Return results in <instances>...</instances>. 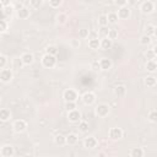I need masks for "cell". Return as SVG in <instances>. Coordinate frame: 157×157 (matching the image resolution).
Listing matches in <instances>:
<instances>
[{
  "instance_id": "cell-1",
  "label": "cell",
  "mask_w": 157,
  "mask_h": 157,
  "mask_svg": "<svg viewBox=\"0 0 157 157\" xmlns=\"http://www.w3.org/2000/svg\"><path fill=\"white\" fill-rule=\"evenodd\" d=\"M42 64L44 67H48V69H52L55 66L56 64V58L53 56V55H49V54H44L43 58H42Z\"/></svg>"
},
{
  "instance_id": "cell-2",
  "label": "cell",
  "mask_w": 157,
  "mask_h": 157,
  "mask_svg": "<svg viewBox=\"0 0 157 157\" xmlns=\"http://www.w3.org/2000/svg\"><path fill=\"white\" fill-rule=\"evenodd\" d=\"M109 110H110V107L108 104H105V103H101V104H98L96 107V114L98 117H101V118L107 117L109 114Z\"/></svg>"
},
{
  "instance_id": "cell-3",
  "label": "cell",
  "mask_w": 157,
  "mask_h": 157,
  "mask_svg": "<svg viewBox=\"0 0 157 157\" xmlns=\"http://www.w3.org/2000/svg\"><path fill=\"white\" fill-rule=\"evenodd\" d=\"M77 98H78L77 92L75 90H72V88H69V90H66L64 92V99H65V102H76Z\"/></svg>"
},
{
  "instance_id": "cell-4",
  "label": "cell",
  "mask_w": 157,
  "mask_h": 157,
  "mask_svg": "<svg viewBox=\"0 0 157 157\" xmlns=\"http://www.w3.org/2000/svg\"><path fill=\"white\" fill-rule=\"evenodd\" d=\"M12 128H13V131L17 132V134L23 132V131L26 130V128H27V123H26L23 119H18V120H16V121L13 123Z\"/></svg>"
},
{
  "instance_id": "cell-5",
  "label": "cell",
  "mask_w": 157,
  "mask_h": 157,
  "mask_svg": "<svg viewBox=\"0 0 157 157\" xmlns=\"http://www.w3.org/2000/svg\"><path fill=\"white\" fill-rule=\"evenodd\" d=\"M12 77H13V74L10 69H2L0 71V81L6 83V82H10L12 80Z\"/></svg>"
},
{
  "instance_id": "cell-6",
  "label": "cell",
  "mask_w": 157,
  "mask_h": 157,
  "mask_svg": "<svg viewBox=\"0 0 157 157\" xmlns=\"http://www.w3.org/2000/svg\"><path fill=\"white\" fill-rule=\"evenodd\" d=\"M130 13H131V10L129 9V6L126 5V6H123V7H120L119 10H118V18H120V20H126V18H129L130 17Z\"/></svg>"
},
{
  "instance_id": "cell-7",
  "label": "cell",
  "mask_w": 157,
  "mask_h": 157,
  "mask_svg": "<svg viewBox=\"0 0 157 157\" xmlns=\"http://www.w3.org/2000/svg\"><path fill=\"white\" fill-rule=\"evenodd\" d=\"M109 137L112 140H119L123 137V130L120 128H112L109 130Z\"/></svg>"
},
{
  "instance_id": "cell-8",
  "label": "cell",
  "mask_w": 157,
  "mask_h": 157,
  "mask_svg": "<svg viewBox=\"0 0 157 157\" xmlns=\"http://www.w3.org/2000/svg\"><path fill=\"white\" fill-rule=\"evenodd\" d=\"M141 11L144 12V13H151L152 11H153V9H155V5H153V2L152 1H150V0H147V1H144L142 4H141Z\"/></svg>"
},
{
  "instance_id": "cell-9",
  "label": "cell",
  "mask_w": 157,
  "mask_h": 157,
  "mask_svg": "<svg viewBox=\"0 0 157 157\" xmlns=\"http://www.w3.org/2000/svg\"><path fill=\"white\" fill-rule=\"evenodd\" d=\"M67 119L71 121V123H77L80 121L81 119V113L75 109V110H71V112H67Z\"/></svg>"
},
{
  "instance_id": "cell-10",
  "label": "cell",
  "mask_w": 157,
  "mask_h": 157,
  "mask_svg": "<svg viewBox=\"0 0 157 157\" xmlns=\"http://www.w3.org/2000/svg\"><path fill=\"white\" fill-rule=\"evenodd\" d=\"M97 144H98V141H97V139L94 136H87L85 139V141H83V145L87 148H94L97 146Z\"/></svg>"
},
{
  "instance_id": "cell-11",
  "label": "cell",
  "mask_w": 157,
  "mask_h": 157,
  "mask_svg": "<svg viewBox=\"0 0 157 157\" xmlns=\"http://www.w3.org/2000/svg\"><path fill=\"white\" fill-rule=\"evenodd\" d=\"M82 101H83L85 104L90 105V104H92V103L96 101V96H94L93 92H86V93H83V96H82Z\"/></svg>"
},
{
  "instance_id": "cell-12",
  "label": "cell",
  "mask_w": 157,
  "mask_h": 157,
  "mask_svg": "<svg viewBox=\"0 0 157 157\" xmlns=\"http://www.w3.org/2000/svg\"><path fill=\"white\" fill-rule=\"evenodd\" d=\"M1 156L2 157H12L13 156V147L11 145H5L1 147Z\"/></svg>"
},
{
  "instance_id": "cell-13",
  "label": "cell",
  "mask_w": 157,
  "mask_h": 157,
  "mask_svg": "<svg viewBox=\"0 0 157 157\" xmlns=\"http://www.w3.org/2000/svg\"><path fill=\"white\" fill-rule=\"evenodd\" d=\"M33 60H34V58H33L32 53H23L22 56H21V61H22L23 65H29V64L33 63Z\"/></svg>"
},
{
  "instance_id": "cell-14",
  "label": "cell",
  "mask_w": 157,
  "mask_h": 157,
  "mask_svg": "<svg viewBox=\"0 0 157 157\" xmlns=\"http://www.w3.org/2000/svg\"><path fill=\"white\" fill-rule=\"evenodd\" d=\"M98 63H99L101 70H109L112 67V60L108 59V58H102Z\"/></svg>"
},
{
  "instance_id": "cell-15",
  "label": "cell",
  "mask_w": 157,
  "mask_h": 157,
  "mask_svg": "<svg viewBox=\"0 0 157 157\" xmlns=\"http://www.w3.org/2000/svg\"><path fill=\"white\" fill-rule=\"evenodd\" d=\"M17 16H18V18H21V20H26V18L29 16V10H28L27 7H25V6H22V7H20V9L17 10Z\"/></svg>"
},
{
  "instance_id": "cell-16",
  "label": "cell",
  "mask_w": 157,
  "mask_h": 157,
  "mask_svg": "<svg viewBox=\"0 0 157 157\" xmlns=\"http://www.w3.org/2000/svg\"><path fill=\"white\" fill-rule=\"evenodd\" d=\"M114 93H115V96H118V97H123V96H125V93H126V87H125L124 85H118V86L114 88Z\"/></svg>"
},
{
  "instance_id": "cell-17",
  "label": "cell",
  "mask_w": 157,
  "mask_h": 157,
  "mask_svg": "<svg viewBox=\"0 0 157 157\" xmlns=\"http://www.w3.org/2000/svg\"><path fill=\"white\" fill-rule=\"evenodd\" d=\"M10 117H11V113H10V110H9L7 108H2V109H0V120L6 121V120L10 119Z\"/></svg>"
},
{
  "instance_id": "cell-18",
  "label": "cell",
  "mask_w": 157,
  "mask_h": 157,
  "mask_svg": "<svg viewBox=\"0 0 157 157\" xmlns=\"http://www.w3.org/2000/svg\"><path fill=\"white\" fill-rule=\"evenodd\" d=\"M131 157H144V150L141 147H134L130 151Z\"/></svg>"
},
{
  "instance_id": "cell-19",
  "label": "cell",
  "mask_w": 157,
  "mask_h": 157,
  "mask_svg": "<svg viewBox=\"0 0 157 157\" xmlns=\"http://www.w3.org/2000/svg\"><path fill=\"white\" fill-rule=\"evenodd\" d=\"M88 47L91 49H98L101 48V43H99V39L98 38H91L88 40Z\"/></svg>"
},
{
  "instance_id": "cell-20",
  "label": "cell",
  "mask_w": 157,
  "mask_h": 157,
  "mask_svg": "<svg viewBox=\"0 0 157 157\" xmlns=\"http://www.w3.org/2000/svg\"><path fill=\"white\" fill-rule=\"evenodd\" d=\"M65 139H66V144L67 145H75L77 142V140H78L76 134H69L67 136H65Z\"/></svg>"
},
{
  "instance_id": "cell-21",
  "label": "cell",
  "mask_w": 157,
  "mask_h": 157,
  "mask_svg": "<svg viewBox=\"0 0 157 157\" xmlns=\"http://www.w3.org/2000/svg\"><path fill=\"white\" fill-rule=\"evenodd\" d=\"M54 142H55L56 145H59V146H63V145L66 144V139H65L64 135L58 134V135H55V137H54Z\"/></svg>"
},
{
  "instance_id": "cell-22",
  "label": "cell",
  "mask_w": 157,
  "mask_h": 157,
  "mask_svg": "<svg viewBox=\"0 0 157 157\" xmlns=\"http://www.w3.org/2000/svg\"><path fill=\"white\" fill-rule=\"evenodd\" d=\"M99 43H101V48H102V49H109V48L112 47V44H113V42H112L110 39H108L107 37L103 38L102 40H99Z\"/></svg>"
},
{
  "instance_id": "cell-23",
  "label": "cell",
  "mask_w": 157,
  "mask_h": 157,
  "mask_svg": "<svg viewBox=\"0 0 157 157\" xmlns=\"http://www.w3.org/2000/svg\"><path fill=\"white\" fill-rule=\"evenodd\" d=\"M146 69H147V71H150V72H155L156 69H157L156 61H155V60H147V63H146Z\"/></svg>"
},
{
  "instance_id": "cell-24",
  "label": "cell",
  "mask_w": 157,
  "mask_h": 157,
  "mask_svg": "<svg viewBox=\"0 0 157 157\" xmlns=\"http://www.w3.org/2000/svg\"><path fill=\"white\" fill-rule=\"evenodd\" d=\"M107 20H108V23H117V21L119 20L118 18V15L115 13V12H109L108 15H107Z\"/></svg>"
},
{
  "instance_id": "cell-25",
  "label": "cell",
  "mask_w": 157,
  "mask_h": 157,
  "mask_svg": "<svg viewBox=\"0 0 157 157\" xmlns=\"http://www.w3.org/2000/svg\"><path fill=\"white\" fill-rule=\"evenodd\" d=\"M107 38H108V39H110V40L113 42L114 39H117V38H118V31H117V29H114V28H109L108 34H107Z\"/></svg>"
},
{
  "instance_id": "cell-26",
  "label": "cell",
  "mask_w": 157,
  "mask_h": 157,
  "mask_svg": "<svg viewBox=\"0 0 157 157\" xmlns=\"http://www.w3.org/2000/svg\"><path fill=\"white\" fill-rule=\"evenodd\" d=\"M145 85H146L147 87H153V86H156V77H155V76H147V77L145 78Z\"/></svg>"
},
{
  "instance_id": "cell-27",
  "label": "cell",
  "mask_w": 157,
  "mask_h": 157,
  "mask_svg": "<svg viewBox=\"0 0 157 157\" xmlns=\"http://www.w3.org/2000/svg\"><path fill=\"white\" fill-rule=\"evenodd\" d=\"M98 25H99L101 27H107V25H108L107 15H99V16H98Z\"/></svg>"
},
{
  "instance_id": "cell-28",
  "label": "cell",
  "mask_w": 157,
  "mask_h": 157,
  "mask_svg": "<svg viewBox=\"0 0 157 157\" xmlns=\"http://www.w3.org/2000/svg\"><path fill=\"white\" fill-rule=\"evenodd\" d=\"M156 34V27L153 25H147L146 26V36L148 37H152Z\"/></svg>"
},
{
  "instance_id": "cell-29",
  "label": "cell",
  "mask_w": 157,
  "mask_h": 157,
  "mask_svg": "<svg viewBox=\"0 0 157 157\" xmlns=\"http://www.w3.org/2000/svg\"><path fill=\"white\" fill-rule=\"evenodd\" d=\"M140 43H141L142 45H148V44L151 43V37H148V36H146V34L141 36V38H140Z\"/></svg>"
},
{
  "instance_id": "cell-30",
  "label": "cell",
  "mask_w": 157,
  "mask_h": 157,
  "mask_svg": "<svg viewBox=\"0 0 157 157\" xmlns=\"http://www.w3.org/2000/svg\"><path fill=\"white\" fill-rule=\"evenodd\" d=\"M78 129H80L82 132L87 131V130H88V123H87V121H85V120L78 121Z\"/></svg>"
},
{
  "instance_id": "cell-31",
  "label": "cell",
  "mask_w": 157,
  "mask_h": 157,
  "mask_svg": "<svg viewBox=\"0 0 157 157\" xmlns=\"http://www.w3.org/2000/svg\"><path fill=\"white\" fill-rule=\"evenodd\" d=\"M90 36V31L87 28H81L78 29V37L80 38H87Z\"/></svg>"
},
{
  "instance_id": "cell-32",
  "label": "cell",
  "mask_w": 157,
  "mask_h": 157,
  "mask_svg": "<svg viewBox=\"0 0 157 157\" xmlns=\"http://www.w3.org/2000/svg\"><path fill=\"white\" fill-rule=\"evenodd\" d=\"M56 53H58V49H56V47H54V45H49V47L47 48V54L55 56V55H56Z\"/></svg>"
},
{
  "instance_id": "cell-33",
  "label": "cell",
  "mask_w": 157,
  "mask_h": 157,
  "mask_svg": "<svg viewBox=\"0 0 157 157\" xmlns=\"http://www.w3.org/2000/svg\"><path fill=\"white\" fill-rule=\"evenodd\" d=\"M146 58H147L148 60H155V59H156V50H155V49H150V50H147V53H146Z\"/></svg>"
},
{
  "instance_id": "cell-34",
  "label": "cell",
  "mask_w": 157,
  "mask_h": 157,
  "mask_svg": "<svg viewBox=\"0 0 157 157\" xmlns=\"http://www.w3.org/2000/svg\"><path fill=\"white\" fill-rule=\"evenodd\" d=\"M65 108H66L67 112L75 110V109H76V103H75V102H66V103H65Z\"/></svg>"
},
{
  "instance_id": "cell-35",
  "label": "cell",
  "mask_w": 157,
  "mask_h": 157,
  "mask_svg": "<svg viewBox=\"0 0 157 157\" xmlns=\"http://www.w3.org/2000/svg\"><path fill=\"white\" fill-rule=\"evenodd\" d=\"M2 10H4V13H5L6 16H11V15H12V12H13V7H12L11 5H9V6L4 7Z\"/></svg>"
},
{
  "instance_id": "cell-36",
  "label": "cell",
  "mask_w": 157,
  "mask_h": 157,
  "mask_svg": "<svg viewBox=\"0 0 157 157\" xmlns=\"http://www.w3.org/2000/svg\"><path fill=\"white\" fill-rule=\"evenodd\" d=\"M66 20H67V17H66L65 13H59V15H58V22H59L60 25H64V23L66 22Z\"/></svg>"
},
{
  "instance_id": "cell-37",
  "label": "cell",
  "mask_w": 157,
  "mask_h": 157,
  "mask_svg": "<svg viewBox=\"0 0 157 157\" xmlns=\"http://www.w3.org/2000/svg\"><path fill=\"white\" fill-rule=\"evenodd\" d=\"M148 119H150V121L155 123L157 120V112L156 110H151L150 114H148Z\"/></svg>"
},
{
  "instance_id": "cell-38",
  "label": "cell",
  "mask_w": 157,
  "mask_h": 157,
  "mask_svg": "<svg viewBox=\"0 0 157 157\" xmlns=\"http://www.w3.org/2000/svg\"><path fill=\"white\" fill-rule=\"evenodd\" d=\"M42 4H43V1H42V0H32V1H29V5H31L32 7H34V9L39 7Z\"/></svg>"
},
{
  "instance_id": "cell-39",
  "label": "cell",
  "mask_w": 157,
  "mask_h": 157,
  "mask_svg": "<svg viewBox=\"0 0 157 157\" xmlns=\"http://www.w3.org/2000/svg\"><path fill=\"white\" fill-rule=\"evenodd\" d=\"M7 29V22L5 20H0V33L5 32Z\"/></svg>"
},
{
  "instance_id": "cell-40",
  "label": "cell",
  "mask_w": 157,
  "mask_h": 157,
  "mask_svg": "<svg viewBox=\"0 0 157 157\" xmlns=\"http://www.w3.org/2000/svg\"><path fill=\"white\" fill-rule=\"evenodd\" d=\"M7 64V59L5 55H0V69H4Z\"/></svg>"
},
{
  "instance_id": "cell-41",
  "label": "cell",
  "mask_w": 157,
  "mask_h": 157,
  "mask_svg": "<svg viewBox=\"0 0 157 157\" xmlns=\"http://www.w3.org/2000/svg\"><path fill=\"white\" fill-rule=\"evenodd\" d=\"M61 5V0H50L49 1V6L52 7H59Z\"/></svg>"
},
{
  "instance_id": "cell-42",
  "label": "cell",
  "mask_w": 157,
  "mask_h": 157,
  "mask_svg": "<svg viewBox=\"0 0 157 157\" xmlns=\"http://www.w3.org/2000/svg\"><path fill=\"white\" fill-rule=\"evenodd\" d=\"M108 31H109V28H107V27H101L99 33H101V36H103V37L105 38V37H107V34H108Z\"/></svg>"
},
{
  "instance_id": "cell-43",
  "label": "cell",
  "mask_w": 157,
  "mask_h": 157,
  "mask_svg": "<svg viewBox=\"0 0 157 157\" xmlns=\"http://www.w3.org/2000/svg\"><path fill=\"white\" fill-rule=\"evenodd\" d=\"M71 45L74 47V48H78L80 47V40L78 39H71Z\"/></svg>"
},
{
  "instance_id": "cell-44",
  "label": "cell",
  "mask_w": 157,
  "mask_h": 157,
  "mask_svg": "<svg viewBox=\"0 0 157 157\" xmlns=\"http://www.w3.org/2000/svg\"><path fill=\"white\" fill-rule=\"evenodd\" d=\"M91 67H92L93 70H101V67H99V63H98V61H93V63L91 64Z\"/></svg>"
},
{
  "instance_id": "cell-45",
  "label": "cell",
  "mask_w": 157,
  "mask_h": 157,
  "mask_svg": "<svg viewBox=\"0 0 157 157\" xmlns=\"http://www.w3.org/2000/svg\"><path fill=\"white\" fill-rule=\"evenodd\" d=\"M115 4L117 5H120V7H123V6H126V1L125 0H118V1H115Z\"/></svg>"
},
{
  "instance_id": "cell-46",
  "label": "cell",
  "mask_w": 157,
  "mask_h": 157,
  "mask_svg": "<svg viewBox=\"0 0 157 157\" xmlns=\"http://www.w3.org/2000/svg\"><path fill=\"white\" fill-rule=\"evenodd\" d=\"M4 7H2V4H1V1H0V10H2Z\"/></svg>"
},
{
  "instance_id": "cell-47",
  "label": "cell",
  "mask_w": 157,
  "mask_h": 157,
  "mask_svg": "<svg viewBox=\"0 0 157 157\" xmlns=\"http://www.w3.org/2000/svg\"><path fill=\"white\" fill-rule=\"evenodd\" d=\"M0 102H1V97H0Z\"/></svg>"
}]
</instances>
